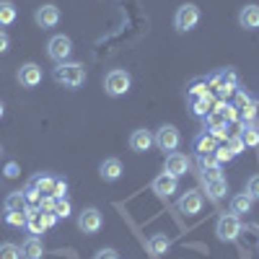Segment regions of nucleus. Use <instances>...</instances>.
Listing matches in <instances>:
<instances>
[{
  "instance_id": "nucleus-1",
  "label": "nucleus",
  "mask_w": 259,
  "mask_h": 259,
  "mask_svg": "<svg viewBox=\"0 0 259 259\" xmlns=\"http://www.w3.org/2000/svg\"><path fill=\"white\" fill-rule=\"evenodd\" d=\"M187 101H189V112L194 117L205 119L207 112L212 109V94L207 89V80H194L187 91Z\"/></svg>"
},
{
  "instance_id": "nucleus-2",
  "label": "nucleus",
  "mask_w": 259,
  "mask_h": 259,
  "mask_svg": "<svg viewBox=\"0 0 259 259\" xmlns=\"http://www.w3.org/2000/svg\"><path fill=\"white\" fill-rule=\"evenodd\" d=\"M207 85H210V89H215V94L221 96V101H226L231 94L239 91V75H236L233 68H223V70L212 73L207 78Z\"/></svg>"
},
{
  "instance_id": "nucleus-3",
  "label": "nucleus",
  "mask_w": 259,
  "mask_h": 259,
  "mask_svg": "<svg viewBox=\"0 0 259 259\" xmlns=\"http://www.w3.org/2000/svg\"><path fill=\"white\" fill-rule=\"evenodd\" d=\"M52 78L62 85H68V89H78V85L85 83V68L80 62H60L52 70Z\"/></svg>"
},
{
  "instance_id": "nucleus-4",
  "label": "nucleus",
  "mask_w": 259,
  "mask_h": 259,
  "mask_svg": "<svg viewBox=\"0 0 259 259\" xmlns=\"http://www.w3.org/2000/svg\"><path fill=\"white\" fill-rule=\"evenodd\" d=\"M241 231H244L241 218H239V215H233V212H221L218 221H215V236H218V241H223V244L236 241Z\"/></svg>"
},
{
  "instance_id": "nucleus-5",
  "label": "nucleus",
  "mask_w": 259,
  "mask_h": 259,
  "mask_svg": "<svg viewBox=\"0 0 259 259\" xmlns=\"http://www.w3.org/2000/svg\"><path fill=\"white\" fill-rule=\"evenodd\" d=\"M197 24H200V8L194 6V3H184V6L177 8V13H174V29L179 34L192 31Z\"/></svg>"
},
{
  "instance_id": "nucleus-6",
  "label": "nucleus",
  "mask_w": 259,
  "mask_h": 259,
  "mask_svg": "<svg viewBox=\"0 0 259 259\" xmlns=\"http://www.w3.org/2000/svg\"><path fill=\"white\" fill-rule=\"evenodd\" d=\"M130 85H133V78H130L127 70H109L104 78V91L106 96H124L130 91Z\"/></svg>"
},
{
  "instance_id": "nucleus-7",
  "label": "nucleus",
  "mask_w": 259,
  "mask_h": 259,
  "mask_svg": "<svg viewBox=\"0 0 259 259\" xmlns=\"http://www.w3.org/2000/svg\"><path fill=\"white\" fill-rule=\"evenodd\" d=\"M153 140H156V145L163 150V153L168 156V153H174V150L179 148V143H182V135H179V130H177L174 124H161V127L156 130Z\"/></svg>"
},
{
  "instance_id": "nucleus-8",
  "label": "nucleus",
  "mask_w": 259,
  "mask_h": 259,
  "mask_svg": "<svg viewBox=\"0 0 259 259\" xmlns=\"http://www.w3.org/2000/svg\"><path fill=\"white\" fill-rule=\"evenodd\" d=\"M47 55H50V60H55L57 65H60V62H68V57L73 55V41H70V36L55 34V36L47 41Z\"/></svg>"
},
{
  "instance_id": "nucleus-9",
  "label": "nucleus",
  "mask_w": 259,
  "mask_h": 259,
  "mask_svg": "<svg viewBox=\"0 0 259 259\" xmlns=\"http://www.w3.org/2000/svg\"><path fill=\"white\" fill-rule=\"evenodd\" d=\"M233 106L239 109V117L241 122H256V114H259V101L244 91H236V101Z\"/></svg>"
},
{
  "instance_id": "nucleus-10",
  "label": "nucleus",
  "mask_w": 259,
  "mask_h": 259,
  "mask_svg": "<svg viewBox=\"0 0 259 259\" xmlns=\"http://www.w3.org/2000/svg\"><path fill=\"white\" fill-rule=\"evenodd\" d=\"M101 226H104V218H101V212H99L96 207H85V210L78 212V228H80L83 233L94 236V233L101 231Z\"/></svg>"
},
{
  "instance_id": "nucleus-11",
  "label": "nucleus",
  "mask_w": 259,
  "mask_h": 259,
  "mask_svg": "<svg viewBox=\"0 0 259 259\" xmlns=\"http://www.w3.org/2000/svg\"><path fill=\"white\" fill-rule=\"evenodd\" d=\"M163 171H166L168 177H174V179L187 177V171H189V158H187L184 153H179V150H174V153H168V156H166V166H163Z\"/></svg>"
},
{
  "instance_id": "nucleus-12",
  "label": "nucleus",
  "mask_w": 259,
  "mask_h": 259,
  "mask_svg": "<svg viewBox=\"0 0 259 259\" xmlns=\"http://www.w3.org/2000/svg\"><path fill=\"white\" fill-rule=\"evenodd\" d=\"M202 192H197V189H189V192H184L182 197H179V202H177V207H179V212H184V215H197L200 210H202Z\"/></svg>"
},
{
  "instance_id": "nucleus-13",
  "label": "nucleus",
  "mask_w": 259,
  "mask_h": 259,
  "mask_svg": "<svg viewBox=\"0 0 259 259\" xmlns=\"http://www.w3.org/2000/svg\"><path fill=\"white\" fill-rule=\"evenodd\" d=\"M34 21H36V26H41V29H55L57 21H60V8L52 6V3L39 6L36 13H34Z\"/></svg>"
},
{
  "instance_id": "nucleus-14",
  "label": "nucleus",
  "mask_w": 259,
  "mask_h": 259,
  "mask_svg": "<svg viewBox=\"0 0 259 259\" xmlns=\"http://www.w3.org/2000/svg\"><path fill=\"white\" fill-rule=\"evenodd\" d=\"M150 189L156 192V197H161V200H168L171 194H174V192L179 189V179L168 177L166 171H163V174H158V177L153 179V184H150Z\"/></svg>"
},
{
  "instance_id": "nucleus-15",
  "label": "nucleus",
  "mask_w": 259,
  "mask_h": 259,
  "mask_svg": "<svg viewBox=\"0 0 259 259\" xmlns=\"http://www.w3.org/2000/svg\"><path fill=\"white\" fill-rule=\"evenodd\" d=\"M18 83L24 85V89H36V85L41 83V68H39L36 62L21 65V70H18Z\"/></svg>"
},
{
  "instance_id": "nucleus-16",
  "label": "nucleus",
  "mask_w": 259,
  "mask_h": 259,
  "mask_svg": "<svg viewBox=\"0 0 259 259\" xmlns=\"http://www.w3.org/2000/svg\"><path fill=\"white\" fill-rule=\"evenodd\" d=\"M153 145H156V140H153L150 130H135V133L130 135V148H133L135 153H148Z\"/></svg>"
},
{
  "instance_id": "nucleus-17",
  "label": "nucleus",
  "mask_w": 259,
  "mask_h": 259,
  "mask_svg": "<svg viewBox=\"0 0 259 259\" xmlns=\"http://www.w3.org/2000/svg\"><path fill=\"white\" fill-rule=\"evenodd\" d=\"M239 26L246 29V31H256L259 29V6L256 3H249L239 11Z\"/></svg>"
},
{
  "instance_id": "nucleus-18",
  "label": "nucleus",
  "mask_w": 259,
  "mask_h": 259,
  "mask_svg": "<svg viewBox=\"0 0 259 259\" xmlns=\"http://www.w3.org/2000/svg\"><path fill=\"white\" fill-rule=\"evenodd\" d=\"M99 174L104 182H117L122 174H124V166L119 158H104L101 166H99Z\"/></svg>"
},
{
  "instance_id": "nucleus-19",
  "label": "nucleus",
  "mask_w": 259,
  "mask_h": 259,
  "mask_svg": "<svg viewBox=\"0 0 259 259\" xmlns=\"http://www.w3.org/2000/svg\"><path fill=\"white\" fill-rule=\"evenodd\" d=\"M21 256H24V259H41V256H45L41 236H26L24 244H21Z\"/></svg>"
},
{
  "instance_id": "nucleus-20",
  "label": "nucleus",
  "mask_w": 259,
  "mask_h": 259,
  "mask_svg": "<svg viewBox=\"0 0 259 259\" xmlns=\"http://www.w3.org/2000/svg\"><path fill=\"white\" fill-rule=\"evenodd\" d=\"M168 249H171V239H168L166 233H153V236L148 239V251L153 254V259H158V256L166 254Z\"/></svg>"
},
{
  "instance_id": "nucleus-21",
  "label": "nucleus",
  "mask_w": 259,
  "mask_h": 259,
  "mask_svg": "<svg viewBox=\"0 0 259 259\" xmlns=\"http://www.w3.org/2000/svg\"><path fill=\"white\" fill-rule=\"evenodd\" d=\"M239 135L246 143V148H259V124L256 122H241L239 124Z\"/></svg>"
},
{
  "instance_id": "nucleus-22",
  "label": "nucleus",
  "mask_w": 259,
  "mask_h": 259,
  "mask_svg": "<svg viewBox=\"0 0 259 259\" xmlns=\"http://www.w3.org/2000/svg\"><path fill=\"white\" fill-rule=\"evenodd\" d=\"M215 148H218V140H215L207 130L194 138V150H197V156H210V153H215Z\"/></svg>"
},
{
  "instance_id": "nucleus-23",
  "label": "nucleus",
  "mask_w": 259,
  "mask_h": 259,
  "mask_svg": "<svg viewBox=\"0 0 259 259\" xmlns=\"http://www.w3.org/2000/svg\"><path fill=\"white\" fill-rule=\"evenodd\" d=\"M251 207H254V200L249 197L246 192L233 194V197H231V212H233V215H239V218H241V215H249Z\"/></svg>"
},
{
  "instance_id": "nucleus-24",
  "label": "nucleus",
  "mask_w": 259,
  "mask_h": 259,
  "mask_svg": "<svg viewBox=\"0 0 259 259\" xmlns=\"http://www.w3.org/2000/svg\"><path fill=\"white\" fill-rule=\"evenodd\" d=\"M205 192H207V197H210V200H215V202L223 200L226 194H228V182H226V177L205 182Z\"/></svg>"
},
{
  "instance_id": "nucleus-25",
  "label": "nucleus",
  "mask_w": 259,
  "mask_h": 259,
  "mask_svg": "<svg viewBox=\"0 0 259 259\" xmlns=\"http://www.w3.org/2000/svg\"><path fill=\"white\" fill-rule=\"evenodd\" d=\"M55 182H57V177H52V174H36V177L31 179V187L41 194V197H45V194H50V197H52Z\"/></svg>"
},
{
  "instance_id": "nucleus-26",
  "label": "nucleus",
  "mask_w": 259,
  "mask_h": 259,
  "mask_svg": "<svg viewBox=\"0 0 259 259\" xmlns=\"http://www.w3.org/2000/svg\"><path fill=\"white\" fill-rule=\"evenodd\" d=\"M3 223L13 226V228H26V210H6Z\"/></svg>"
},
{
  "instance_id": "nucleus-27",
  "label": "nucleus",
  "mask_w": 259,
  "mask_h": 259,
  "mask_svg": "<svg viewBox=\"0 0 259 259\" xmlns=\"http://www.w3.org/2000/svg\"><path fill=\"white\" fill-rule=\"evenodd\" d=\"M16 16H18V11L11 0H0V26H11Z\"/></svg>"
},
{
  "instance_id": "nucleus-28",
  "label": "nucleus",
  "mask_w": 259,
  "mask_h": 259,
  "mask_svg": "<svg viewBox=\"0 0 259 259\" xmlns=\"http://www.w3.org/2000/svg\"><path fill=\"white\" fill-rule=\"evenodd\" d=\"M26 207V200H24V192L16 189L6 197V210H24Z\"/></svg>"
},
{
  "instance_id": "nucleus-29",
  "label": "nucleus",
  "mask_w": 259,
  "mask_h": 259,
  "mask_svg": "<svg viewBox=\"0 0 259 259\" xmlns=\"http://www.w3.org/2000/svg\"><path fill=\"white\" fill-rule=\"evenodd\" d=\"M226 148L231 150L233 156H241L244 150H246V143L241 140V135H239V133H236V135H228V140H226Z\"/></svg>"
},
{
  "instance_id": "nucleus-30",
  "label": "nucleus",
  "mask_w": 259,
  "mask_h": 259,
  "mask_svg": "<svg viewBox=\"0 0 259 259\" xmlns=\"http://www.w3.org/2000/svg\"><path fill=\"white\" fill-rule=\"evenodd\" d=\"M52 212L57 215V218H70V212H73V205H70V200L68 197H62V200H55V207H52Z\"/></svg>"
},
{
  "instance_id": "nucleus-31",
  "label": "nucleus",
  "mask_w": 259,
  "mask_h": 259,
  "mask_svg": "<svg viewBox=\"0 0 259 259\" xmlns=\"http://www.w3.org/2000/svg\"><path fill=\"white\" fill-rule=\"evenodd\" d=\"M0 259H21V249L11 241L0 244Z\"/></svg>"
},
{
  "instance_id": "nucleus-32",
  "label": "nucleus",
  "mask_w": 259,
  "mask_h": 259,
  "mask_svg": "<svg viewBox=\"0 0 259 259\" xmlns=\"http://www.w3.org/2000/svg\"><path fill=\"white\" fill-rule=\"evenodd\" d=\"M26 228H29V233H31V236L45 233V226H41V221H39V212H34V215H26Z\"/></svg>"
},
{
  "instance_id": "nucleus-33",
  "label": "nucleus",
  "mask_w": 259,
  "mask_h": 259,
  "mask_svg": "<svg viewBox=\"0 0 259 259\" xmlns=\"http://www.w3.org/2000/svg\"><path fill=\"white\" fill-rule=\"evenodd\" d=\"M21 192H24V200H26V207H39V200H41V194L29 184L26 189H21Z\"/></svg>"
},
{
  "instance_id": "nucleus-34",
  "label": "nucleus",
  "mask_w": 259,
  "mask_h": 259,
  "mask_svg": "<svg viewBox=\"0 0 259 259\" xmlns=\"http://www.w3.org/2000/svg\"><path fill=\"white\" fill-rule=\"evenodd\" d=\"M246 194L256 202L259 200V174H254V177H249V182H246Z\"/></svg>"
},
{
  "instance_id": "nucleus-35",
  "label": "nucleus",
  "mask_w": 259,
  "mask_h": 259,
  "mask_svg": "<svg viewBox=\"0 0 259 259\" xmlns=\"http://www.w3.org/2000/svg\"><path fill=\"white\" fill-rule=\"evenodd\" d=\"M212 156H215V161H218L221 166H223V163H231V161L236 158V156L231 153V150H228L226 145H223V148H215V153H212Z\"/></svg>"
},
{
  "instance_id": "nucleus-36",
  "label": "nucleus",
  "mask_w": 259,
  "mask_h": 259,
  "mask_svg": "<svg viewBox=\"0 0 259 259\" xmlns=\"http://www.w3.org/2000/svg\"><path fill=\"white\" fill-rule=\"evenodd\" d=\"M52 197H55V200H62V197H68V182H65V179H60V177H57V182H55V192H52Z\"/></svg>"
},
{
  "instance_id": "nucleus-37",
  "label": "nucleus",
  "mask_w": 259,
  "mask_h": 259,
  "mask_svg": "<svg viewBox=\"0 0 259 259\" xmlns=\"http://www.w3.org/2000/svg\"><path fill=\"white\" fill-rule=\"evenodd\" d=\"M39 221H41V226H45V231H47V228H52L60 218H57L55 212H45V210H41V212H39Z\"/></svg>"
},
{
  "instance_id": "nucleus-38",
  "label": "nucleus",
  "mask_w": 259,
  "mask_h": 259,
  "mask_svg": "<svg viewBox=\"0 0 259 259\" xmlns=\"http://www.w3.org/2000/svg\"><path fill=\"white\" fill-rule=\"evenodd\" d=\"M221 177H223L221 166H212V168H205V171H202V179H205V182H210V179H221Z\"/></svg>"
},
{
  "instance_id": "nucleus-39",
  "label": "nucleus",
  "mask_w": 259,
  "mask_h": 259,
  "mask_svg": "<svg viewBox=\"0 0 259 259\" xmlns=\"http://www.w3.org/2000/svg\"><path fill=\"white\" fill-rule=\"evenodd\" d=\"M3 174H6L8 179H16V177L21 174V166H18L16 161H11V163H6V171H3Z\"/></svg>"
},
{
  "instance_id": "nucleus-40",
  "label": "nucleus",
  "mask_w": 259,
  "mask_h": 259,
  "mask_svg": "<svg viewBox=\"0 0 259 259\" xmlns=\"http://www.w3.org/2000/svg\"><path fill=\"white\" fill-rule=\"evenodd\" d=\"M94 259H119V254H117V249H99Z\"/></svg>"
},
{
  "instance_id": "nucleus-41",
  "label": "nucleus",
  "mask_w": 259,
  "mask_h": 259,
  "mask_svg": "<svg viewBox=\"0 0 259 259\" xmlns=\"http://www.w3.org/2000/svg\"><path fill=\"white\" fill-rule=\"evenodd\" d=\"M11 50V36L6 31H0V55H6Z\"/></svg>"
},
{
  "instance_id": "nucleus-42",
  "label": "nucleus",
  "mask_w": 259,
  "mask_h": 259,
  "mask_svg": "<svg viewBox=\"0 0 259 259\" xmlns=\"http://www.w3.org/2000/svg\"><path fill=\"white\" fill-rule=\"evenodd\" d=\"M3 114H6V106H3V101H0V119H3Z\"/></svg>"
},
{
  "instance_id": "nucleus-43",
  "label": "nucleus",
  "mask_w": 259,
  "mask_h": 259,
  "mask_svg": "<svg viewBox=\"0 0 259 259\" xmlns=\"http://www.w3.org/2000/svg\"><path fill=\"white\" fill-rule=\"evenodd\" d=\"M0 156H3V145H0Z\"/></svg>"
}]
</instances>
